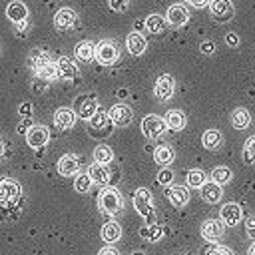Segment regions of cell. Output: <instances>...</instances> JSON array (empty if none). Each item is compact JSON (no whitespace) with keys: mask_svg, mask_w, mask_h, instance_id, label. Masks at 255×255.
<instances>
[{"mask_svg":"<svg viewBox=\"0 0 255 255\" xmlns=\"http://www.w3.org/2000/svg\"><path fill=\"white\" fill-rule=\"evenodd\" d=\"M54 124H56V128H60V129H70L74 124H76V114H74V110L72 108H58L56 110V114H54Z\"/></svg>","mask_w":255,"mask_h":255,"instance_id":"19","label":"cell"},{"mask_svg":"<svg viewBox=\"0 0 255 255\" xmlns=\"http://www.w3.org/2000/svg\"><path fill=\"white\" fill-rule=\"evenodd\" d=\"M88 122H90V124H88V126H90L88 129H90V133H92V135H96V137H100L102 133H104V135H108V133L112 131V122H110L108 114H106V112H102V110H98V112H96Z\"/></svg>","mask_w":255,"mask_h":255,"instance_id":"8","label":"cell"},{"mask_svg":"<svg viewBox=\"0 0 255 255\" xmlns=\"http://www.w3.org/2000/svg\"><path fill=\"white\" fill-rule=\"evenodd\" d=\"M165 124H167V128L173 129V131L183 129V128H185V116H183V112H179V110H171V112H167V116H165Z\"/></svg>","mask_w":255,"mask_h":255,"instance_id":"30","label":"cell"},{"mask_svg":"<svg viewBox=\"0 0 255 255\" xmlns=\"http://www.w3.org/2000/svg\"><path fill=\"white\" fill-rule=\"evenodd\" d=\"M249 255H255V243L249 247Z\"/></svg>","mask_w":255,"mask_h":255,"instance_id":"50","label":"cell"},{"mask_svg":"<svg viewBox=\"0 0 255 255\" xmlns=\"http://www.w3.org/2000/svg\"><path fill=\"white\" fill-rule=\"evenodd\" d=\"M133 255H143V253H133Z\"/></svg>","mask_w":255,"mask_h":255,"instance_id":"51","label":"cell"},{"mask_svg":"<svg viewBox=\"0 0 255 255\" xmlns=\"http://www.w3.org/2000/svg\"><path fill=\"white\" fill-rule=\"evenodd\" d=\"M6 153H8V145H6V141H4V137L0 135V161H4V157H6Z\"/></svg>","mask_w":255,"mask_h":255,"instance_id":"47","label":"cell"},{"mask_svg":"<svg viewBox=\"0 0 255 255\" xmlns=\"http://www.w3.org/2000/svg\"><path fill=\"white\" fill-rule=\"evenodd\" d=\"M165 129H167L165 120L159 118V116H155V114H149V116H145V118L141 120V131H143V135H145L147 139H157V137H161V135L165 133Z\"/></svg>","mask_w":255,"mask_h":255,"instance_id":"6","label":"cell"},{"mask_svg":"<svg viewBox=\"0 0 255 255\" xmlns=\"http://www.w3.org/2000/svg\"><path fill=\"white\" fill-rule=\"evenodd\" d=\"M165 197L173 207H183L189 201V191L183 185H167L165 187Z\"/></svg>","mask_w":255,"mask_h":255,"instance_id":"16","label":"cell"},{"mask_svg":"<svg viewBox=\"0 0 255 255\" xmlns=\"http://www.w3.org/2000/svg\"><path fill=\"white\" fill-rule=\"evenodd\" d=\"M80 169V159L78 155L74 153H64L60 159H58V173L64 175V177H72L76 175Z\"/></svg>","mask_w":255,"mask_h":255,"instance_id":"15","label":"cell"},{"mask_svg":"<svg viewBox=\"0 0 255 255\" xmlns=\"http://www.w3.org/2000/svg\"><path fill=\"white\" fill-rule=\"evenodd\" d=\"M171 181H173V171L169 167H163V169L157 171V183L159 185L167 187V185H171Z\"/></svg>","mask_w":255,"mask_h":255,"instance_id":"38","label":"cell"},{"mask_svg":"<svg viewBox=\"0 0 255 255\" xmlns=\"http://www.w3.org/2000/svg\"><path fill=\"white\" fill-rule=\"evenodd\" d=\"M231 179H233V173H231L229 167H225V165H217V167L211 169V181H213V183H217V185H225V183H231Z\"/></svg>","mask_w":255,"mask_h":255,"instance_id":"31","label":"cell"},{"mask_svg":"<svg viewBox=\"0 0 255 255\" xmlns=\"http://www.w3.org/2000/svg\"><path fill=\"white\" fill-rule=\"evenodd\" d=\"M74 54H76V58H78L80 62H90V60H94V56H96V44L90 42V40H82V42L76 46Z\"/></svg>","mask_w":255,"mask_h":255,"instance_id":"26","label":"cell"},{"mask_svg":"<svg viewBox=\"0 0 255 255\" xmlns=\"http://www.w3.org/2000/svg\"><path fill=\"white\" fill-rule=\"evenodd\" d=\"M209 10L217 22H229L235 14L231 0H209Z\"/></svg>","mask_w":255,"mask_h":255,"instance_id":"9","label":"cell"},{"mask_svg":"<svg viewBox=\"0 0 255 255\" xmlns=\"http://www.w3.org/2000/svg\"><path fill=\"white\" fill-rule=\"evenodd\" d=\"M191 6H195V8H203V6H207L209 4V0H187Z\"/></svg>","mask_w":255,"mask_h":255,"instance_id":"48","label":"cell"},{"mask_svg":"<svg viewBox=\"0 0 255 255\" xmlns=\"http://www.w3.org/2000/svg\"><path fill=\"white\" fill-rule=\"evenodd\" d=\"M18 114H20L22 118H30V114H32V104H30V102H26V104H20V108H18Z\"/></svg>","mask_w":255,"mask_h":255,"instance_id":"42","label":"cell"},{"mask_svg":"<svg viewBox=\"0 0 255 255\" xmlns=\"http://www.w3.org/2000/svg\"><path fill=\"white\" fill-rule=\"evenodd\" d=\"M225 42H227L231 48H235V46H239V36H237L235 32H229V34L225 36Z\"/></svg>","mask_w":255,"mask_h":255,"instance_id":"43","label":"cell"},{"mask_svg":"<svg viewBox=\"0 0 255 255\" xmlns=\"http://www.w3.org/2000/svg\"><path fill=\"white\" fill-rule=\"evenodd\" d=\"M145 28L151 32V34H161L163 30H165V26H167V22H165V18L163 16H159V14H149L147 18H145Z\"/></svg>","mask_w":255,"mask_h":255,"instance_id":"32","label":"cell"},{"mask_svg":"<svg viewBox=\"0 0 255 255\" xmlns=\"http://www.w3.org/2000/svg\"><path fill=\"white\" fill-rule=\"evenodd\" d=\"M139 235H141L143 239H147V241L155 243V241H159V239H161V235H163V227H161V225H157V223H151V225L141 227V229H139Z\"/></svg>","mask_w":255,"mask_h":255,"instance_id":"33","label":"cell"},{"mask_svg":"<svg viewBox=\"0 0 255 255\" xmlns=\"http://www.w3.org/2000/svg\"><path fill=\"white\" fill-rule=\"evenodd\" d=\"M243 159L245 163H255V135L249 137L245 141V147H243Z\"/></svg>","mask_w":255,"mask_h":255,"instance_id":"37","label":"cell"},{"mask_svg":"<svg viewBox=\"0 0 255 255\" xmlns=\"http://www.w3.org/2000/svg\"><path fill=\"white\" fill-rule=\"evenodd\" d=\"M88 175L92 179V183H98V185H108L110 183V169L102 163H92L88 167Z\"/></svg>","mask_w":255,"mask_h":255,"instance_id":"22","label":"cell"},{"mask_svg":"<svg viewBox=\"0 0 255 255\" xmlns=\"http://www.w3.org/2000/svg\"><path fill=\"white\" fill-rule=\"evenodd\" d=\"M185 181H187V187L197 189V187H201L205 183V173L201 169H189L187 175H185Z\"/></svg>","mask_w":255,"mask_h":255,"instance_id":"35","label":"cell"},{"mask_svg":"<svg viewBox=\"0 0 255 255\" xmlns=\"http://www.w3.org/2000/svg\"><path fill=\"white\" fill-rule=\"evenodd\" d=\"M54 66H56V78L58 80H72L78 76V66L68 56H60Z\"/></svg>","mask_w":255,"mask_h":255,"instance_id":"14","label":"cell"},{"mask_svg":"<svg viewBox=\"0 0 255 255\" xmlns=\"http://www.w3.org/2000/svg\"><path fill=\"white\" fill-rule=\"evenodd\" d=\"M249 124H251V114L245 108H235L231 112V126L235 129H245L249 128Z\"/></svg>","mask_w":255,"mask_h":255,"instance_id":"28","label":"cell"},{"mask_svg":"<svg viewBox=\"0 0 255 255\" xmlns=\"http://www.w3.org/2000/svg\"><path fill=\"white\" fill-rule=\"evenodd\" d=\"M98 205H100V211L102 213L114 217V215H118L124 209V197H122V193L114 185L102 187L100 197H98Z\"/></svg>","mask_w":255,"mask_h":255,"instance_id":"1","label":"cell"},{"mask_svg":"<svg viewBox=\"0 0 255 255\" xmlns=\"http://www.w3.org/2000/svg\"><path fill=\"white\" fill-rule=\"evenodd\" d=\"M201 199L203 201H207V203H217V201H221V197H223V191H221V185H217V183H213V181H205L203 185H201Z\"/></svg>","mask_w":255,"mask_h":255,"instance_id":"23","label":"cell"},{"mask_svg":"<svg viewBox=\"0 0 255 255\" xmlns=\"http://www.w3.org/2000/svg\"><path fill=\"white\" fill-rule=\"evenodd\" d=\"M245 235L255 241V215H251V217L245 219Z\"/></svg>","mask_w":255,"mask_h":255,"instance_id":"41","label":"cell"},{"mask_svg":"<svg viewBox=\"0 0 255 255\" xmlns=\"http://www.w3.org/2000/svg\"><path fill=\"white\" fill-rule=\"evenodd\" d=\"M94 159H96V163H102V165L110 163V161L114 159V151H112V147L106 145V143H100V145L94 149Z\"/></svg>","mask_w":255,"mask_h":255,"instance_id":"34","label":"cell"},{"mask_svg":"<svg viewBox=\"0 0 255 255\" xmlns=\"http://www.w3.org/2000/svg\"><path fill=\"white\" fill-rule=\"evenodd\" d=\"M133 207H135V211L145 219L147 225L155 223V215H153V197H151L149 189L137 187V189L133 191Z\"/></svg>","mask_w":255,"mask_h":255,"instance_id":"3","label":"cell"},{"mask_svg":"<svg viewBox=\"0 0 255 255\" xmlns=\"http://www.w3.org/2000/svg\"><path fill=\"white\" fill-rule=\"evenodd\" d=\"M126 46H128V50H129L131 56H139V54H143V50H145V38H143L139 32H131V34L126 38Z\"/></svg>","mask_w":255,"mask_h":255,"instance_id":"25","label":"cell"},{"mask_svg":"<svg viewBox=\"0 0 255 255\" xmlns=\"http://www.w3.org/2000/svg\"><path fill=\"white\" fill-rule=\"evenodd\" d=\"M6 16L14 22V24H20V22H26V16H28V8L24 2L20 0H12L8 6H6Z\"/></svg>","mask_w":255,"mask_h":255,"instance_id":"20","label":"cell"},{"mask_svg":"<svg viewBox=\"0 0 255 255\" xmlns=\"http://www.w3.org/2000/svg\"><path fill=\"white\" fill-rule=\"evenodd\" d=\"M76 20H78V16H76V12L72 8H60L56 12V16H54V26L60 32H66L76 24Z\"/></svg>","mask_w":255,"mask_h":255,"instance_id":"17","label":"cell"},{"mask_svg":"<svg viewBox=\"0 0 255 255\" xmlns=\"http://www.w3.org/2000/svg\"><path fill=\"white\" fill-rule=\"evenodd\" d=\"M205 255H233V251L229 247H225V245H213V247H209L205 251Z\"/></svg>","mask_w":255,"mask_h":255,"instance_id":"39","label":"cell"},{"mask_svg":"<svg viewBox=\"0 0 255 255\" xmlns=\"http://www.w3.org/2000/svg\"><path fill=\"white\" fill-rule=\"evenodd\" d=\"M20 195H22V189H20V183L10 179V177H2L0 179V209H4L6 213L16 207V203L20 201Z\"/></svg>","mask_w":255,"mask_h":255,"instance_id":"2","label":"cell"},{"mask_svg":"<svg viewBox=\"0 0 255 255\" xmlns=\"http://www.w3.org/2000/svg\"><path fill=\"white\" fill-rule=\"evenodd\" d=\"M223 231H225V225H223L221 219H205V221L201 223V227H199L201 237L207 239V241L219 239V237L223 235Z\"/></svg>","mask_w":255,"mask_h":255,"instance_id":"13","label":"cell"},{"mask_svg":"<svg viewBox=\"0 0 255 255\" xmlns=\"http://www.w3.org/2000/svg\"><path fill=\"white\" fill-rule=\"evenodd\" d=\"M72 110H74L76 118H82V120L88 122V120L98 112V100H96L94 94H82V96L76 98Z\"/></svg>","mask_w":255,"mask_h":255,"instance_id":"5","label":"cell"},{"mask_svg":"<svg viewBox=\"0 0 255 255\" xmlns=\"http://www.w3.org/2000/svg\"><path fill=\"white\" fill-rule=\"evenodd\" d=\"M173 90H175V82L169 74H161L157 80H155V86H153V94L159 102H167L171 100L173 96Z\"/></svg>","mask_w":255,"mask_h":255,"instance_id":"10","label":"cell"},{"mask_svg":"<svg viewBox=\"0 0 255 255\" xmlns=\"http://www.w3.org/2000/svg\"><path fill=\"white\" fill-rule=\"evenodd\" d=\"M16 30H18V36H26V22L16 24Z\"/></svg>","mask_w":255,"mask_h":255,"instance_id":"49","label":"cell"},{"mask_svg":"<svg viewBox=\"0 0 255 255\" xmlns=\"http://www.w3.org/2000/svg\"><path fill=\"white\" fill-rule=\"evenodd\" d=\"M108 118H110V122H112L114 126H118V128H126V126L131 124V120H133V112H131V108H129L128 104H116V106L110 108Z\"/></svg>","mask_w":255,"mask_h":255,"instance_id":"7","label":"cell"},{"mask_svg":"<svg viewBox=\"0 0 255 255\" xmlns=\"http://www.w3.org/2000/svg\"><path fill=\"white\" fill-rule=\"evenodd\" d=\"M100 235H102L104 243L114 245V243H118V241L122 239V227H120V223H118V221H108V223H104V227H102Z\"/></svg>","mask_w":255,"mask_h":255,"instance_id":"21","label":"cell"},{"mask_svg":"<svg viewBox=\"0 0 255 255\" xmlns=\"http://www.w3.org/2000/svg\"><path fill=\"white\" fill-rule=\"evenodd\" d=\"M98 255H120L112 245H106V247H102L100 251H98Z\"/></svg>","mask_w":255,"mask_h":255,"instance_id":"46","label":"cell"},{"mask_svg":"<svg viewBox=\"0 0 255 255\" xmlns=\"http://www.w3.org/2000/svg\"><path fill=\"white\" fill-rule=\"evenodd\" d=\"M30 128H32V120H30V118H26V120H24V122L18 126V133H24V131H28Z\"/></svg>","mask_w":255,"mask_h":255,"instance_id":"45","label":"cell"},{"mask_svg":"<svg viewBox=\"0 0 255 255\" xmlns=\"http://www.w3.org/2000/svg\"><path fill=\"white\" fill-rule=\"evenodd\" d=\"M50 139V131L46 126H32L28 131H26V141L30 147L38 149V147H44Z\"/></svg>","mask_w":255,"mask_h":255,"instance_id":"11","label":"cell"},{"mask_svg":"<svg viewBox=\"0 0 255 255\" xmlns=\"http://www.w3.org/2000/svg\"><path fill=\"white\" fill-rule=\"evenodd\" d=\"M201 143H203L205 149L215 151V149L221 147V143H223V135H221L219 129H205L203 135H201Z\"/></svg>","mask_w":255,"mask_h":255,"instance_id":"24","label":"cell"},{"mask_svg":"<svg viewBox=\"0 0 255 255\" xmlns=\"http://www.w3.org/2000/svg\"><path fill=\"white\" fill-rule=\"evenodd\" d=\"M153 159H155L159 165L169 167V165L173 163V159H175V151H173L169 145H157V147L153 149Z\"/></svg>","mask_w":255,"mask_h":255,"instance_id":"27","label":"cell"},{"mask_svg":"<svg viewBox=\"0 0 255 255\" xmlns=\"http://www.w3.org/2000/svg\"><path fill=\"white\" fill-rule=\"evenodd\" d=\"M74 187H76L78 193H86V191H90V187H92V179H90V175H88V173H78L76 179H74Z\"/></svg>","mask_w":255,"mask_h":255,"instance_id":"36","label":"cell"},{"mask_svg":"<svg viewBox=\"0 0 255 255\" xmlns=\"http://www.w3.org/2000/svg\"><path fill=\"white\" fill-rule=\"evenodd\" d=\"M241 217H243V209H241V205H239V203L229 201V203H225V205L221 207L219 219L223 221V225L233 227V225H237V223L241 221Z\"/></svg>","mask_w":255,"mask_h":255,"instance_id":"12","label":"cell"},{"mask_svg":"<svg viewBox=\"0 0 255 255\" xmlns=\"http://www.w3.org/2000/svg\"><path fill=\"white\" fill-rule=\"evenodd\" d=\"M131 0H110V8L116 10V12H126L129 8Z\"/></svg>","mask_w":255,"mask_h":255,"instance_id":"40","label":"cell"},{"mask_svg":"<svg viewBox=\"0 0 255 255\" xmlns=\"http://www.w3.org/2000/svg\"><path fill=\"white\" fill-rule=\"evenodd\" d=\"M167 20L165 22H169L171 26H175V28H179V26H183L187 20H189V12H187V8L183 6V4H171L169 8H167Z\"/></svg>","mask_w":255,"mask_h":255,"instance_id":"18","label":"cell"},{"mask_svg":"<svg viewBox=\"0 0 255 255\" xmlns=\"http://www.w3.org/2000/svg\"><path fill=\"white\" fill-rule=\"evenodd\" d=\"M199 50H201L203 54H211V52H215V44L207 40V42H203V44L199 46Z\"/></svg>","mask_w":255,"mask_h":255,"instance_id":"44","label":"cell"},{"mask_svg":"<svg viewBox=\"0 0 255 255\" xmlns=\"http://www.w3.org/2000/svg\"><path fill=\"white\" fill-rule=\"evenodd\" d=\"M94 58L104 66H112L120 60V50H118L114 40H100L96 44V56Z\"/></svg>","mask_w":255,"mask_h":255,"instance_id":"4","label":"cell"},{"mask_svg":"<svg viewBox=\"0 0 255 255\" xmlns=\"http://www.w3.org/2000/svg\"><path fill=\"white\" fill-rule=\"evenodd\" d=\"M50 64H54V62H52V58H50L48 52H44V50H34V52L30 54V66H32L34 74H36L38 70L50 66Z\"/></svg>","mask_w":255,"mask_h":255,"instance_id":"29","label":"cell"}]
</instances>
